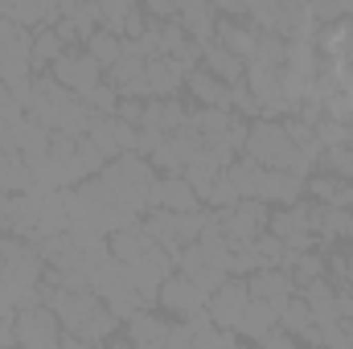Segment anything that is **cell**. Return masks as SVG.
Returning a JSON list of instances; mask_svg holds the SVG:
<instances>
[{"label": "cell", "instance_id": "1f68e13d", "mask_svg": "<svg viewBox=\"0 0 353 349\" xmlns=\"http://www.w3.org/2000/svg\"><path fill=\"white\" fill-rule=\"evenodd\" d=\"M17 341V325H12V317H0V349H12Z\"/></svg>", "mask_w": 353, "mask_h": 349}, {"label": "cell", "instance_id": "d6986e66", "mask_svg": "<svg viewBox=\"0 0 353 349\" xmlns=\"http://www.w3.org/2000/svg\"><path fill=\"white\" fill-rule=\"evenodd\" d=\"M185 87H189V94H193L201 107L230 111V87H226V83H218L214 74H205V70H189V74H185Z\"/></svg>", "mask_w": 353, "mask_h": 349}, {"label": "cell", "instance_id": "30bf717a", "mask_svg": "<svg viewBox=\"0 0 353 349\" xmlns=\"http://www.w3.org/2000/svg\"><path fill=\"white\" fill-rule=\"evenodd\" d=\"M169 333H173V325L161 312H152V308L136 312L128 321V329H123V337L132 341V349H165L169 346Z\"/></svg>", "mask_w": 353, "mask_h": 349}, {"label": "cell", "instance_id": "e0dca14e", "mask_svg": "<svg viewBox=\"0 0 353 349\" xmlns=\"http://www.w3.org/2000/svg\"><path fill=\"white\" fill-rule=\"evenodd\" d=\"M304 189H308L321 206H329V210H353V185L350 181H341V177L316 173V177L304 181Z\"/></svg>", "mask_w": 353, "mask_h": 349}, {"label": "cell", "instance_id": "3957f363", "mask_svg": "<svg viewBox=\"0 0 353 349\" xmlns=\"http://www.w3.org/2000/svg\"><path fill=\"white\" fill-rule=\"evenodd\" d=\"M316 210L312 201H296L292 210H275L267 218V235H275L292 255H304L316 247Z\"/></svg>", "mask_w": 353, "mask_h": 349}, {"label": "cell", "instance_id": "484cf974", "mask_svg": "<svg viewBox=\"0 0 353 349\" xmlns=\"http://www.w3.org/2000/svg\"><path fill=\"white\" fill-rule=\"evenodd\" d=\"M316 235H325L333 243L353 239V210H329V206H321L316 210Z\"/></svg>", "mask_w": 353, "mask_h": 349}, {"label": "cell", "instance_id": "2e32d148", "mask_svg": "<svg viewBox=\"0 0 353 349\" xmlns=\"http://www.w3.org/2000/svg\"><path fill=\"white\" fill-rule=\"evenodd\" d=\"M176 21L185 25L189 41H197V46H210L218 37V8L214 4H181Z\"/></svg>", "mask_w": 353, "mask_h": 349}, {"label": "cell", "instance_id": "83f0119b", "mask_svg": "<svg viewBox=\"0 0 353 349\" xmlns=\"http://www.w3.org/2000/svg\"><path fill=\"white\" fill-rule=\"evenodd\" d=\"M259 173H263V169H259L251 157H239V161L226 169V181H230V185L239 189V197L247 201V197H255V189H259Z\"/></svg>", "mask_w": 353, "mask_h": 349}, {"label": "cell", "instance_id": "f546056e", "mask_svg": "<svg viewBox=\"0 0 353 349\" xmlns=\"http://www.w3.org/2000/svg\"><path fill=\"white\" fill-rule=\"evenodd\" d=\"M321 169L353 185V144H341V148H325V152H321Z\"/></svg>", "mask_w": 353, "mask_h": 349}, {"label": "cell", "instance_id": "8fae6325", "mask_svg": "<svg viewBox=\"0 0 353 349\" xmlns=\"http://www.w3.org/2000/svg\"><path fill=\"white\" fill-rule=\"evenodd\" d=\"M304 193V181L292 173H275V169H263L259 173V189H255V201L263 206H279V210H292Z\"/></svg>", "mask_w": 353, "mask_h": 349}, {"label": "cell", "instance_id": "7c38bea8", "mask_svg": "<svg viewBox=\"0 0 353 349\" xmlns=\"http://www.w3.org/2000/svg\"><path fill=\"white\" fill-rule=\"evenodd\" d=\"M201 70H205V74H214V79H218V83H226V87H239V83L247 79V62H243V58H234L230 50H222L218 41L201 46Z\"/></svg>", "mask_w": 353, "mask_h": 349}, {"label": "cell", "instance_id": "7402d4cb", "mask_svg": "<svg viewBox=\"0 0 353 349\" xmlns=\"http://www.w3.org/2000/svg\"><path fill=\"white\" fill-rule=\"evenodd\" d=\"M304 304H308V312H312V321H316L321 329L337 321V288H333L329 279L308 283V288H304Z\"/></svg>", "mask_w": 353, "mask_h": 349}, {"label": "cell", "instance_id": "5b68a950", "mask_svg": "<svg viewBox=\"0 0 353 349\" xmlns=\"http://www.w3.org/2000/svg\"><path fill=\"white\" fill-rule=\"evenodd\" d=\"M50 74L70 90L74 99H87L90 90L103 87V66L90 58L87 50H66V54H62V62H58Z\"/></svg>", "mask_w": 353, "mask_h": 349}, {"label": "cell", "instance_id": "d4e9b609", "mask_svg": "<svg viewBox=\"0 0 353 349\" xmlns=\"http://www.w3.org/2000/svg\"><path fill=\"white\" fill-rule=\"evenodd\" d=\"M87 54L103 66V70H111V66H119V58H123V37H115L111 29H99V33L87 37Z\"/></svg>", "mask_w": 353, "mask_h": 349}, {"label": "cell", "instance_id": "8992f818", "mask_svg": "<svg viewBox=\"0 0 353 349\" xmlns=\"http://www.w3.org/2000/svg\"><path fill=\"white\" fill-rule=\"evenodd\" d=\"M247 304H251V288H247V279H226L210 300H205V312H210V321L218 325V329H239V321H243V312H247Z\"/></svg>", "mask_w": 353, "mask_h": 349}, {"label": "cell", "instance_id": "44dd1931", "mask_svg": "<svg viewBox=\"0 0 353 349\" xmlns=\"http://www.w3.org/2000/svg\"><path fill=\"white\" fill-rule=\"evenodd\" d=\"M189 128L205 140V144H226L230 128H234V115L230 111H214V107H201L189 115Z\"/></svg>", "mask_w": 353, "mask_h": 349}, {"label": "cell", "instance_id": "52a82bcc", "mask_svg": "<svg viewBox=\"0 0 353 349\" xmlns=\"http://www.w3.org/2000/svg\"><path fill=\"white\" fill-rule=\"evenodd\" d=\"M205 300H210V296H205L193 279H185L181 271L161 283V296H157V304H161L169 317H181V321H193L197 312H205Z\"/></svg>", "mask_w": 353, "mask_h": 349}, {"label": "cell", "instance_id": "f1b7e54d", "mask_svg": "<svg viewBox=\"0 0 353 349\" xmlns=\"http://www.w3.org/2000/svg\"><path fill=\"white\" fill-rule=\"evenodd\" d=\"M288 275H292V283L304 292L308 283L325 279V255H316V251H304V255H296V259H292V267H288Z\"/></svg>", "mask_w": 353, "mask_h": 349}, {"label": "cell", "instance_id": "9a60e30c", "mask_svg": "<svg viewBox=\"0 0 353 349\" xmlns=\"http://www.w3.org/2000/svg\"><path fill=\"white\" fill-rule=\"evenodd\" d=\"M181 83H185V70L176 66L173 58H152V62H144V87H148V99H173Z\"/></svg>", "mask_w": 353, "mask_h": 349}, {"label": "cell", "instance_id": "ac0fdd59", "mask_svg": "<svg viewBox=\"0 0 353 349\" xmlns=\"http://www.w3.org/2000/svg\"><path fill=\"white\" fill-rule=\"evenodd\" d=\"M222 50H230L234 58L251 62L255 58V41H259V29L255 25H243V21H218V37H214Z\"/></svg>", "mask_w": 353, "mask_h": 349}, {"label": "cell", "instance_id": "603a6c76", "mask_svg": "<svg viewBox=\"0 0 353 349\" xmlns=\"http://www.w3.org/2000/svg\"><path fill=\"white\" fill-rule=\"evenodd\" d=\"M0 193L8 197H21V193H33V177L21 152H0Z\"/></svg>", "mask_w": 353, "mask_h": 349}, {"label": "cell", "instance_id": "836d02e7", "mask_svg": "<svg viewBox=\"0 0 353 349\" xmlns=\"http://www.w3.org/2000/svg\"><path fill=\"white\" fill-rule=\"evenodd\" d=\"M99 349H103V346H99Z\"/></svg>", "mask_w": 353, "mask_h": 349}, {"label": "cell", "instance_id": "9c48e42d", "mask_svg": "<svg viewBox=\"0 0 353 349\" xmlns=\"http://www.w3.org/2000/svg\"><path fill=\"white\" fill-rule=\"evenodd\" d=\"M247 288H251V300H263L267 308H275V317L292 304V296H296V283H292V275L283 271V267H263V271H255L251 279H247Z\"/></svg>", "mask_w": 353, "mask_h": 349}, {"label": "cell", "instance_id": "4316f807", "mask_svg": "<svg viewBox=\"0 0 353 349\" xmlns=\"http://www.w3.org/2000/svg\"><path fill=\"white\" fill-rule=\"evenodd\" d=\"M58 12H62L66 25H74V33H79L83 41H87L90 33L103 29V21H99V4H62Z\"/></svg>", "mask_w": 353, "mask_h": 349}, {"label": "cell", "instance_id": "6da1fadb", "mask_svg": "<svg viewBox=\"0 0 353 349\" xmlns=\"http://www.w3.org/2000/svg\"><path fill=\"white\" fill-rule=\"evenodd\" d=\"M99 177L107 181V189L115 193V201L123 210H132V214H144L148 210V197H152L157 177H152V165L140 152H123V157L107 161V169Z\"/></svg>", "mask_w": 353, "mask_h": 349}, {"label": "cell", "instance_id": "d6a6232c", "mask_svg": "<svg viewBox=\"0 0 353 349\" xmlns=\"http://www.w3.org/2000/svg\"><path fill=\"white\" fill-rule=\"evenodd\" d=\"M62 349H99V346H87V341H79V337H62Z\"/></svg>", "mask_w": 353, "mask_h": 349}, {"label": "cell", "instance_id": "cb8c5ba5", "mask_svg": "<svg viewBox=\"0 0 353 349\" xmlns=\"http://www.w3.org/2000/svg\"><path fill=\"white\" fill-rule=\"evenodd\" d=\"M275 325H279V317H275V308H267L263 300H251L234 333H239L243 341H255V346H259V341H263V337L271 333V329H275Z\"/></svg>", "mask_w": 353, "mask_h": 349}, {"label": "cell", "instance_id": "ba28073f", "mask_svg": "<svg viewBox=\"0 0 353 349\" xmlns=\"http://www.w3.org/2000/svg\"><path fill=\"white\" fill-rule=\"evenodd\" d=\"M148 206L165 210V214H201V197L193 193V185L185 177H157Z\"/></svg>", "mask_w": 353, "mask_h": 349}, {"label": "cell", "instance_id": "4fadbf2b", "mask_svg": "<svg viewBox=\"0 0 353 349\" xmlns=\"http://www.w3.org/2000/svg\"><path fill=\"white\" fill-rule=\"evenodd\" d=\"M157 243L148 239V230L136 222V226H123V230H115L111 239H107V255L115 263H136V259H144L148 251H152Z\"/></svg>", "mask_w": 353, "mask_h": 349}, {"label": "cell", "instance_id": "5bb4252c", "mask_svg": "<svg viewBox=\"0 0 353 349\" xmlns=\"http://www.w3.org/2000/svg\"><path fill=\"white\" fill-rule=\"evenodd\" d=\"M185 123H189V111H185L176 99H152V103H144V132L173 136Z\"/></svg>", "mask_w": 353, "mask_h": 349}, {"label": "cell", "instance_id": "7a4b0ae2", "mask_svg": "<svg viewBox=\"0 0 353 349\" xmlns=\"http://www.w3.org/2000/svg\"><path fill=\"white\" fill-rule=\"evenodd\" d=\"M90 292L103 300V308L115 317V321H132L136 312H144L148 304L140 300V292L132 288V279H128V267L115 259L99 263L94 267V275H90Z\"/></svg>", "mask_w": 353, "mask_h": 349}, {"label": "cell", "instance_id": "4dcf8cb0", "mask_svg": "<svg viewBox=\"0 0 353 349\" xmlns=\"http://www.w3.org/2000/svg\"><path fill=\"white\" fill-rule=\"evenodd\" d=\"M12 230V197L8 193H0V239Z\"/></svg>", "mask_w": 353, "mask_h": 349}, {"label": "cell", "instance_id": "ffe728a7", "mask_svg": "<svg viewBox=\"0 0 353 349\" xmlns=\"http://www.w3.org/2000/svg\"><path fill=\"white\" fill-rule=\"evenodd\" d=\"M66 50H70V46L58 37L54 25H41V29L29 33V58H33V70H41V66H58Z\"/></svg>", "mask_w": 353, "mask_h": 349}, {"label": "cell", "instance_id": "277c9868", "mask_svg": "<svg viewBox=\"0 0 353 349\" xmlns=\"http://www.w3.org/2000/svg\"><path fill=\"white\" fill-rule=\"evenodd\" d=\"M12 325H17V346L21 349H62V325L58 317L46 308V304H29V308H17L12 312Z\"/></svg>", "mask_w": 353, "mask_h": 349}]
</instances>
